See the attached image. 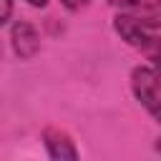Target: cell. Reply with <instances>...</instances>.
<instances>
[{
    "mask_svg": "<svg viewBox=\"0 0 161 161\" xmlns=\"http://www.w3.org/2000/svg\"><path fill=\"white\" fill-rule=\"evenodd\" d=\"M113 30L131 48L153 50L156 43H158V10H156V5L148 10V15L143 10H141V15H136V13H118L113 18Z\"/></svg>",
    "mask_w": 161,
    "mask_h": 161,
    "instance_id": "6da1fadb",
    "label": "cell"
},
{
    "mask_svg": "<svg viewBox=\"0 0 161 161\" xmlns=\"http://www.w3.org/2000/svg\"><path fill=\"white\" fill-rule=\"evenodd\" d=\"M131 91L136 101L153 116H161V96H158V73L153 65H136L131 70Z\"/></svg>",
    "mask_w": 161,
    "mask_h": 161,
    "instance_id": "7a4b0ae2",
    "label": "cell"
},
{
    "mask_svg": "<svg viewBox=\"0 0 161 161\" xmlns=\"http://www.w3.org/2000/svg\"><path fill=\"white\" fill-rule=\"evenodd\" d=\"M10 45H13V53H15L20 60H30V58H35L38 50H40V35H38V30H35L30 23L18 20V23H13V28H10Z\"/></svg>",
    "mask_w": 161,
    "mask_h": 161,
    "instance_id": "3957f363",
    "label": "cell"
},
{
    "mask_svg": "<svg viewBox=\"0 0 161 161\" xmlns=\"http://www.w3.org/2000/svg\"><path fill=\"white\" fill-rule=\"evenodd\" d=\"M43 143H45V151L50 158H78V151L73 146V141L68 138V133L58 131V128H48L43 133Z\"/></svg>",
    "mask_w": 161,
    "mask_h": 161,
    "instance_id": "277c9868",
    "label": "cell"
},
{
    "mask_svg": "<svg viewBox=\"0 0 161 161\" xmlns=\"http://www.w3.org/2000/svg\"><path fill=\"white\" fill-rule=\"evenodd\" d=\"M13 15V0H0V25H5Z\"/></svg>",
    "mask_w": 161,
    "mask_h": 161,
    "instance_id": "5b68a950",
    "label": "cell"
},
{
    "mask_svg": "<svg viewBox=\"0 0 161 161\" xmlns=\"http://www.w3.org/2000/svg\"><path fill=\"white\" fill-rule=\"evenodd\" d=\"M111 5H116V8H121V10H126V8H136L138 5V0H108Z\"/></svg>",
    "mask_w": 161,
    "mask_h": 161,
    "instance_id": "8992f818",
    "label": "cell"
},
{
    "mask_svg": "<svg viewBox=\"0 0 161 161\" xmlns=\"http://www.w3.org/2000/svg\"><path fill=\"white\" fill-rule=\"evenodd\" d=\"M60 3H63V5L68 8V10H78V8H83V5L88 3V0H60Z\"/></svg>",
    "mask_w": 161,
    "mask_h": 161,
    "instance_id": "52a82bcc",
    "label": "cell"
},
{
    "mask_svg": "<svg viewBox=\"0 0 161 161\" xmlns=\"http://www.w3.org/2000/svg\"><path fill=\"white\" fill-rule=\"evenodd\" d=\"M25 3H30V5H35V8H43L48 0H25Z\"/></svg>",
    "mask_w": 161,
    "mask_h": 161,
    "instance_id": "ba28073f",
    "label": "cell"
}]
</instances>
